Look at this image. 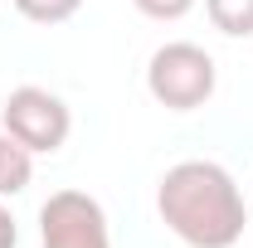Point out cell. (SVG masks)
I'll return each mask as SVG.
<instances>
[{
  "label": "cell",
  "mask_w": 253,
  "mask_h": 248,
  "mask_svg": "<svg viewBox=\"0 0 253 248\" xmlns=\"http://www.w3.org/2000/svg\"><path fill=\"white\" fill-rule=\"evenodd\" d=\"M156 214L190 248H234L249 229L244 190L219 161L170 165L156 185Z\"/></svg>",
  "instance_id": "6da1fadb"
},
{
  "label": "cell",
  "mask_w": 253,
  "mask_h": 248,
  "mask_svg": "<svg viewBox=\"0 0 253 248\" xmlns=\"http://www.w3.org/2000/svg\"><path fill=\"white\" fill-rule=\"evenodd\" d=\"M34 180V151L20 146L10 131H0V200L5 195H20Z\"/></svg>",
  "instance_id": "5b68a950"
},
{
  "label": "cell",
  "mask_w": 253,
  "mask_h": 248,
  "mask_svg": "<svg viewBox=\"0 0 253 248\" xmlns=\"http://www.w3.org/2000/svg\"><path fill=\"white\" fill-rule=\"evenodd\" d=\"M20 244V229H15V214L0 205V248H15Z\"/></svg>",
  "instance_id": "9c48e42d"
},
{
  "label": "cell",
  "mask_w": 253,
  "mask_h": 248,
  "mask_svg": "<svg viewBox=\"0 0 253 248\" xmlns=\"http://www.w3.org/2000/svg\"><path fill=\"white\" fill-rule=\"evenodd\" d=\"M39 248H112L107 214L88 190H59L39 209Z\"/></svg>",
  "instance_id": "277c9868"
},
{
  "label": "cell",
  "mask_w": 253,
  "mask_h": 248,
  "mask_svg": "<svg viewBox=\"0 0 253 248\" xmlns=\"http://www.w3.org/2000/svg\"><path fill=\"white\" fill-rule=\"evenodd\" d=\"M205 15L229 39H249L253 34V0H205Z\"/></svg>",
  "instance_id": "8992f818"
},
{
  "label": "cell",
  "mask_w": 253,
  "mask_h": 248,
  "mask_svg": "<svg viewBox=\"0 0 253 248\" xmlns=\"http://www.w3.org/2000/svg\"><path fill=\"white\" fill-rule=\"evenodd\" d=\"M131 5H136L146 20H161V25H166V20H185L190 10H195V0H131Z\"/></svg>",
  "instance_id": "ba28073f"
},
{
  "label": "cell",
  "mask_w": 253,
  "mask_h": 248,
  "mask_svg": "<svg viewBox=\"0 0 253 248\" xmlns=\"http://www.w3.org/2000/svg\"><path fill=\"white\" fill-rule=\"evenodd\" d=\"M0 131H10L34 156H54L73 131V112H68V102L59 93L25 83V88H15L0 102Z\"/></svg>",
  "instance_id": "3957f363"
},
{
  "label": "cell",
  "mask_w": 253,
  "mask_h": 248,
  "mask_svg": "<svg viewBox=\"0 0 253 248\" xmlns=\"http://www.w3.org/2000/svg\"><path fill=\"white\" fill-rule=\"evenodd\" d=\"M214 83H219L214 59H210L200 44H190V39L161 44L156 54H151V63H146V93L156 97L161 107H170V112H195V107H205V102L214 97Z\"/></svg>",
  "instance_id": "7a4b0ae2"
},
{
  "label": "cell",
  "mask_w": 253,
  "mask_h": 248,
  "mask_svg": "<svg viewBox=\"0 0 253 248\" xmlns=\"http://www.w3.org/2000/svg\"><path fill=\"white\" fill-rule=\"evenodd\" d=\"M15 10L30 20V25H63L83 10V0H15Z\"/></svg>",
  "instance_id": "52a82bcc"
}]
</instances>
